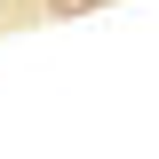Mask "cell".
Masks as SVG:
<instances>
[{
  "mask_svg": "<svg viewBox=\"0 0 159 159\" xmlns=\"http://www.w3.org/2000/svg\"><path fill=\"white\" fill-rule=\"evenodd\" d=\"M48 8H56V16H80V8H96V0H48Z\"/></svg>",
  "mask_w": 159,
  "mask_h": 159,
  "instance_id": "cell-1",
  "label": "cell"
}]
</instances>
